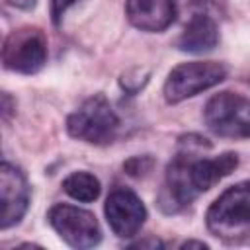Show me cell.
I'll use <instances>...</instances> for the list:
<instances>
[{
  "label": "cell",
  "mask_w": 250,
  "mask_h": 250,
  "mask_svg": "<svg viewBox=\"0 0 250 250\" xmlns=\"http://www.w3.org/2000/svg\"><path fill=\"white\" fill-rule=\"evenodd\" d=\"M203 148H211L203 137L189 135L180 141V152L166 168V182L160 193L164 211L172 213L184 209L199 193L211 189L238 166V156L234 152H223L209 158L199 156V150Z\"/></svg>",
  "instance_id": "obj_1"
},
{
  "label": "cell",
  "mask_w": 250,
  "mask_h": 250,
  "mask_svg": "<svg viewBox=\"0 0 250 250\" xmlns=\"http://www.w3.org/2000/svg\"><path fill=\"white\" fill-rule=\"evenodd\" d=\"M207 229L213 236L234 240L250 229V180L227 188L207 209Z\"/></svg>",
  "instance_id": "obj_2"
},
{
  "label": "cell",
  "mask_w": 250,
  "mask_h": 250,
  "mask_svg": "<svg viewBox=\"0 0 250 250\" xmlns=\"http://www.w3.org/2000/svg\"><path fill=\"white\" fill-rule=\"evenodd\" d=\"M117 129H119V117L113 111L107 98L102 94L88 98L66 119L68 135L90 145L111 143Z\"/></svg>",
  "instance_id": "obj_3"
},
{
  "label": "cell",
  "mask_w": 250,
  "mask_h": 250,
  "mask_svg": "<svg viewBox=\"0 0 250 250\" xmlns=\"http://www.w3.org/2000/svg\"><path fill=\"white\" fill-rule=\"evenodd\" d=\"M227 74L229 68L215 61H191L178 64L170 70L164 82V98L168 104H180L217 86L227 78Z\"/></svg>",
  "instance_id": "obj_4"
},
{
  "label": "cell",
  "mask_w": 250,
  "mask_h": 250,
  "mask_svg": "<svg viewBox=\"0 0 250 250\" xmlns=\"http://www.w3.org/2000/svg\"><path fill=\"white\" fill-rule=\"evenodd\" d=\"M203 119L207 127L219 137H250V100L232 92L215 94L205 104Z\"/></svg>",
  "instance_id": "obj_5"
},
{
  "label": "cell",
  "mask_w": 250,
  "mask_h": 250,
  "mask_svg": "<svg viewBox=\"0 0 250 250\" xmlns=\"http://www.w3.org/2000/svg\"><path fill=\"white\" fill-rule=\"evenodd\" d=\"M4 68L35 74L47 62V37L39 27H20L8 33L2 47Z\"/></svg>",
  "instance_id": "obj_6"
},
{
  "label": "cell",
  "mask_w": 250,
  "mask_h": 250,
  "mask_svg": "<svg viewBox=\"0 0 250 250\" xmlns=\"http://www.w3.org/2000/svg\"><path fill=\"white\" fill-rule=\"evenodd\" d=\"M49 225L72 248H94L102 240V229L96 217L80 207L57 203L47 213Z\"/></svg>",
  "instance_id": "obj_7"
},
{
  "label": "cell",
  "mask_w": 250,
  "mask_h": 250,
  "mask_svg": "<svg viewBox=\"0 0 250 250\" xmlns=\"http://www.w3.org/2000/svg\"><path fill=\"white\" fill-rule=\"evenodd\" d=\"M104 211L109 229L119 238L135 236L146 221V207L141 201V197L133 189L121 186L109 191Z\"/></svg>",
  "instance_id": "obj_8"
},
{
  "label": "cell",
  "mask_w": 250,
  "mask_h": 250,
  "mask_svg": "<svg viewBox=\"0 0 250 250\" xmlns=\"http://www.w3.org/2000/svg\"><path fill=\"white\" fill-rule=\"evenodd\" d=\"M0 203L2 230L18 225L29 205V184L25 180V174L10 162H2L0 166Z\"/></svg>",
  "instance_id": "obj_9"
},
{
  "label": "cell",
  "mask_w": 250,
  "mask_h": 250,
  "mask_svg": "<svg viewBox=\"0 0 250 250\" xmlns=\"http://www.w3.org/2000/svg\"><path fill=\"white\" fill-rule=\"evenodd\" d=\"M125 14L131 25L141 31H164L176 20L174 0H127Z\"/></svg>",
  "instance_id": "obj_10"
},
{
  "label": "cell",
  "mask_w": 250,
  "mask_h": 250,
  "mask_svg": "<svg viewBox=\"0 0 250 250\" xmlns=\"http://www.w3.org/2000/svg\"><path fill=\"white\" fill-rule=\"evenodd\" d=\"M219 43V29L213 18L205 14H195L184 27L180 39H178V49L184 53H209L217 47Z\"/></svg>",
  "instance_id": "obj_11"
},
{
  "label": "cell",
  "mask_w": 250,
  "mask_h": 250,
  "mask_svg": "<svg viewBox=\"0 0 250 250\" xmlns=\"http://www.w3.org/2000/svg\"><path fill=\"white\" fill-rule=\"evenodd\" d=\"M62 189L72 199L82 201V203H90V201L98 199L102 188H100V180L94 174L80 170V172H72L70 176H66L62 180Z\"/></svg>",
  "instance_id": "obj_12"
},
{
  "label": "cell",
  "mask_w": 250,
  "mask_h": 250,
  "mask_svg": "<svg viewBox=\"0 0 250 250\" xmlns=\"http://www.w3.org/2000/svg\"><path fill=\"white\" fill-rule=\"evenodd\" d=\"M152 168V158L148 156H133L131 160L125 162V170L131 176H145Z\"/></svg>",
  "instance_id": "obj_13"
},
{
  "label": "cell",
  "mask_w": 250,
  "mask_h": 250,
  "mask_svg": "<svg viewBox=\"0 0 250 250\" xmlns=\"http://www.w3.org/2000/svg\"><path fill=\"white\" fill-rule=\"evenodd\" d=\"M78 2H80V0H49V4H51V20H53V23L59 25L61 20H62V16H64V12H66L70 6L78 4Z\"/></svg>",
  "instance_id": "obj_14"
},
{
  "label": "cell",
  "mask_w": 250,
  "mask_h": 250,
  "mask_svg": "<svg viewBox=\"0 0 250 250\" xmlns=\"http://www.w3.org/2000/svg\"><path fill=\"white\" fill-rule=\"evenodd\" d=\"M8 4L18 6V8H31L35 4V0H8Z\"/></svg>",
  "instance_id": "obj_15"
},
{
  "label": "cell",
  "mask_w": 250,
  "mask_h": 250,
  "mask_svg": "<svg viewBox=\"0 0 250 250\" xmlns=\"http://www.w3.org/2000/svg\"><path fill=\"white\" fill-rule=\"evenodd\" d=\"M2 100H4V105H2V107H4V109H2V115H4V119H8V113L12 111V109H10V96H8L6 92H4Z\"/></svg>",
  "instance_id": "obj_16"
},
{
  "label": "cell",
  "mask_w": 250,
  "mask_h": 250,
  "mask_svg": "<svg viewBox=\"0 0 250 250\" xmlns=\"http://www.w3.org/2000/svg\"><path fill=\"white\" fill-rule=\"evenodd\" d=\"M191 246H195V248H207V244L201 242V240H186L182 244V248H191Z\"/></svg>",
  "instance_id": "obj_17"
},
{
  "label": "cell",
  "mask_w": 250,
  "mask_h": 250,
  "mask_svg": "<svg viewBox=\"0 0 250 250\" xmlns=\"http://www.w3.org/2000/svg\"><path fill=\"white\" fill-rule=\"evenodd\" d=\"M137 246L141 248V246H162V242H158V240H145V242H137Z\"/></svg>",
  "instance_id": "obj_18"
}]
</instances>
